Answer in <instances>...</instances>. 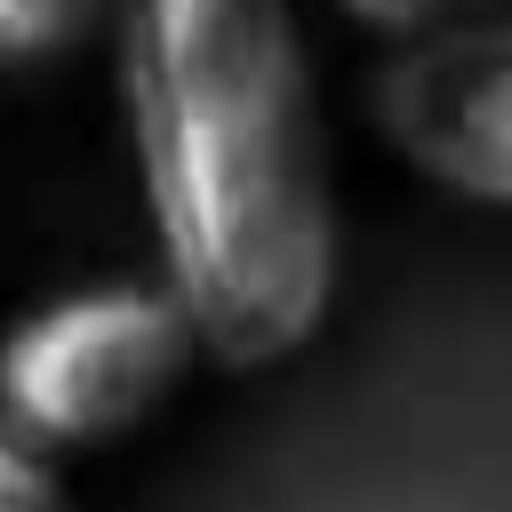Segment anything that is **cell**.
<instances>
[{"mask_svg": "<svg viewBox=\"0 0 512 512\" xmlns=\"http://www.w3.org/2000/svg\"><path fill=\"white\" fill-rule=\"evenodd\" d=\"M336 16L392 40V48H432V40H456V32L488 24L496 0H336Z\"/></svg>", "mask_w": 512, "mask_h": 512, "instance_id": "cell-5", "label": "cell"}, {"mask_svg": "<svg viewBox=\"0 0 512 512\" xmlns=\"http://www.w3.org/2000/svg\"><path fill=\"white\" fill-rule=\"evenodd\" d=\"M120 112L160 288L224 368L304 352L336 304L328 112L296 0H136Z\"/></svg>", "mask_w": 512, "mask_h": 512, "instance_id": "cell-1", "label": "cell"}, {"mask_svg": "<svg viewBox=\"0 0 512 512\" xmlns=\"http://www.w3.org/2000/svg\"><path fill=\"white\" fill-rule=\"evenodd\" d=\"M0 512H64L56 456L32 448L16 424H0Z\"/></svg>", "mask_w": 512, "mask_h": 512, "instance_id": "cell-6", "label": "cell"}, {"mask_svg": "<svg viewBox=\"0 0 512 512\" xmlns=\"http://www.w3.org/2000/svg\"><path fill=\"white\" fill-rule=\"evenodd\" d=\"M368 112L416 176L512 216V8L456 40L400 48L376 72Z\"/></svg>", "mask_w": 512, "mask_h": 512, "instance_id": "cell-3", "label": "cell"}, {"mask_svg": "<svg viewBox=\"0 0 512 512\" xmlns=\"http://www.w3.org/2000/svg\"><path fill=\"white\" fill-rule=\"evenodd\" d=\"M112 0H0V64L24 72V64H56L72 56L96 24H104Z\"/></svg>", "mask_w": 512, "mask_h": 512, "instance_id": "cell-4", "label": "cell"}, {"mask_svg": "<svg viewBox=\"0 0 512 512\" xmlns=\"http://www.w3.org/2000/svg\"><path fill=\"white\" fill-rule=\"evenodd\" d=\"M192 360H208L200 328L160 280L48 296L0 336V424L48 456L112 448L176 400Z\"/></svg>", "mask_w": 512, "mask_h": 512, "instance_id": "cell-2", "label": "cell"}]
</instances>
